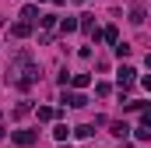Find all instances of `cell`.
Wrapping results in <instances>:
<instances>
[{
	"mask_svg": "<svg viewBox=\"0 0 151 148\" xmlns=\"http://www.w3.org/2000/svg\"><path fill=\"white\" fill-rule=\"evenodd\" d=\"M11 36H14V39L32 36V25H28V21H18V25H11Z\"/></svg>",
	"mask_w": 151,
	"mask_h": 148,
	"instance_id": "277c9868",
	"label": "cell"
},
{
	"mask_svg": "<svg viewBox=\"0 0 151 148\" xmlns=\"http://www.w3.org/2000/svg\"><path fill=\"white\" fill-rule=\"evenodd\" d=\"M74 4H84V0H74Z\"/></svg>",
	"mask_w": 151,
	"mask_h": 148,
	"instance_id": "e0dca14e",
	"label": "cell"
},
{
	"mask_svg": "<svg viewBox=\"0 0 151 148\" xmlns=\"http://www.w3.org/2000/svg\"><path fill=\"white\" fill-rule=\"evenodd\" d=\"M99 39H106L109 46H116V42H119V32H116V25H109V28H102V32H99Z\"/></svg>",
	"mask_w": 151,
	"mask_h": 148,
	"instance_id": "5b68a950",
	"label": "cell"
},
{
	"mask_svg": "<svg viewBox=\"0 0 151 148\" xmlns=\"http://www.w3.org/2000/svg\"><path fill=\"white\" fill-rule=\"evenodd\" d=\"M113 134H116V138H127V134H130V127H127V123H113Z\"/></svg>",
	"mask_w": 151,
	"mask_h": 148,
	"instance_id": "5bb4252c",
	"label": "cell"
},
{
	"mask_svg": "<svg viewBox=\"0 0 151 148\" xmlns=\"http://www.w3.org/2000/svg\"><path fill=\"white\" fill-rule=\"evenodd\" d=\"M74 134H77V138H91V134H95V127H91V123H84V127H74Z\"/></svg>",
	"mask_w": 151,
	"mask_h": 148,
	"instance_id": "7c38bea8",
	"label": "cell"
},
{
	"mask_svg": "<svg viewBox=\"0 0 151 148\" xmlns=\"http://www.w3.org/2000/svg\"><path fill=\"white\" fill-rule=\"evenodd\" d=\"M70 85H74V88H88L91 78H88V74H70Z\"/></svg>",
	"mask_w": 151,
	"mask_h": 148,
	"instance_id": "9c48e42d",
	"label": "cell"
},
{
	"mask_svg": "<svg viewBox=\"0 0 151 148\" xmlns=\"http://www.w3.org/2000/svg\"><path fill=\"white\" fill-rule=\"evenodd\" d=\"M11 138H14L21 148H28V145H35V138H39V134H35V131H14Z\"/></svg>",
	"mask_w": 151,
	"mask_h": 148,
	"instance_id": "3957f363",
	"label": "cell"
},
{
	"mask_svg": "<svg viewBox=\"0 0 151 148\" xmlns=\"http://www.w3.org/2000/svg\"><path fill=\"white\" fill-rule=\"evenodd\" d=\"M109 92H113V85H109V81H99V85H95V95H102V99H106Z\"/></svg>",
	"mask_w": 151,
	"mask_h": 148,
	"instance_id": "30bf717a",
	"label": "cell"
},
{
	"mask_svg": "<svg viewBox=\"0 0 151 148\" xmlns=\"http://www.w3.org/2000/svg\"><path fill=\"white\" fill-rule=\"evenodd\" d=\"M39 18H42V14H39V7H35V4H28V7L21 11V21H28V25H32V21H39Z\"/></svg>",
	"mask_w": 151,
	"mask_h": 148,
	"instance_id": "52a82bcc",
	"label": "cell"
},
{
	"mask_svg": "<svg viewBox=\"0 0 151 148\" xmlns=\"http://www.w3.org/2000/svg\"><path fill=\"white\" fill-rule=\"evenodd\" d=\"M77 28V18H63V21H60V32H74Z\"/></svg>",
	"mask_w": 151,
	"mask_h": 148,
	"instance_id": "4fadbf2b",
	"label": "cell"
},
{
	"mask_svg": "<svg viewBox=\"0 0 151 148\" xmlns=\"http://www.w3.org/2000/svg\"><path fill=\"white\" fill-rule=\"evenodd\" d=\"M63 106H70V110H81V106H88V99H84L81 92H63Z\"/></svg>",
	"mask_w": 151,
	"mask_h": 148,
	"instance_id": "7a4b0ae2",
	"label": "cell"
},
{
	"mask_svg": "<svg viewBox=\"0 0 151 148\" xmlns=\"http://www.w3.org/2000/svg\"><path fill=\"white\" fill-rule=\"evenodd\" d=\"M39 120H53V110L49 106H39Z\"/></svg>",
	"mask_w": 151,
	"mask_h": 148,
	"instance_id": "9a60e30c",
	"label": "cell"
},
{
	"mask_svg": "<svg viewBox=\"0 0 151 148\" xmlns=\"http://www.w3.org/2000/svg\"><path fill=\"white\" fill-rule=\"evenodd\" d=\"M113 49H116V57H119V60H127V57H130V46H127V42H116Z\"/></svg>",
	"mask_w": 151,
	"mask_h": 148,
	"instance_id": "8fae6325",
	"label": "cell"
},
{
	"mask_svg": "<svg viewBox=\"0 0 151 148\" xmlns=\"http://www.w3.org/2000/svg\"><path fill=\"white\" fill-rule=\"evenodd\" d=\"M130 21H134V25H144V4H141V0L130 7Z\"/></svg>",
	"mask_w": 151,
	"mask_h": 148,
	"instance_id": "8992f818",
	"label": "cell"
},
{
	"mask_svg": "<svg viewBox=\"0 0 151 148\" xmlns=\"http://www.w3.org/2000/svg\"><path fill=\"white\" fill-rule=\"evenodd\" d=\"M134 67H130V64H123V67H119V71H116V85H119V95H127V92H130V88H134Z\"/></svg>",
	"mask_w": 151,
	"mask_h": 148,
	"instance_id": "6da1fadb",
	"label": "cell"
},
{
	"mask_svg": "<svg viewBox=\"0 0 151 148\" xmlns=\"http://www.w3.org/2000/svg\"><path fill=\"white\" fill-rule=\"evenodd\" d=\"M53 138H56V141H67V138H70V127H67V123H56V127H53Z\"/></svg>",
	"mask_w": 151,
	"mask_h": 148,
	"instance_id": "ba28073f",
	"label": "cell"
},
{
	"mask_svg": "<svg viewBox=\"0 0 151 148\" xmlns=\"http://www.w3.org/2000/svg\"><path fill=\"white\" fill-rule=\"evenodd\" d=\"M53 4H56V7H60V4H67V0H53Z\"/></svg>",
	"mask_w": 151,
	"mask_h": 148,
	"instance_id": "2e32d148",
	"label": "cell"
}]
</instances>
